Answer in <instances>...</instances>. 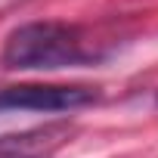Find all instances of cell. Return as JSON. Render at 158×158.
I'll return each mask as SVG.
<instances>
[{
	"mask_svg": "<svg viewBox=\"0 0 158 158\" xmlns=\"http://www.w3.org/2000/svg\"><path fill=\"white\" fill-rule=\"evenodd\" d=\"M99 99L93 87L68 84H19L0 90V112H74Z\"/></svg>",
	"mask_w": 158,
	"mask_h": 158,
	"instance_id": "cell-2",
	"label": "cell"
},
{
	"mask_svg": "<svg viewBox=\"0 0 158 158\" xmlns=\"http://www.w3.org/2000/svg\"><path fill=\"white\" fill-rule=\"evenodd\" d=\"M90 59H96V53L87 47L84 31L56 19L19 25L16 31H10L0 50V65L13 71H53Z\"/></svg>",
	"mask_w": 158,
	"mask_h": 158,
	"instance_id": "cell-1",
	"label": "cell"
}]
</instances>
